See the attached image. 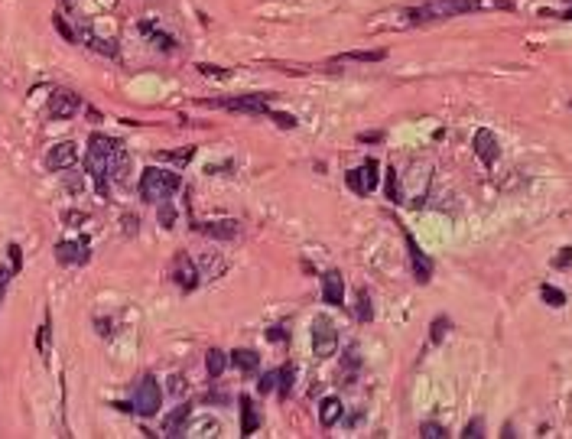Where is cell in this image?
Listing matches in <instances>:
<instances>
[{"mask_svg":"<svg viewBox=\"0 0 572 439\" xmlns=\"http://www.w3.org/2000/svg\"><path fill=\"white\" fill-rule=\"evenodd\" d=\"M111 153H114V140L104 134H92L88 140V156H85V170L95 179L101 199H107V170H111Z\"/></svg>","mask_w":572,"mask_h":439,"instance_id":"1","label":"cell"},{"mask_svg":"<svg viewBox=\"0 0 572 439\" xmlns=\"http://www.w3.org/2000/svg\"><path fill=\"white\" fill-rule=\"evenodd\" d=\"M176 189H179V176L169 170H160V166H150L140 176V199L153 202V205H160L163 199H169Z\"/></svg>","mask_w":572,"mask_h":439,"instance_id":"2","label":"cell"},{"mask_svg":"<svg viewBox=\"0 0 572 439\" xmlns=\"http://www.w3.org/2000/svg\"><path fill=\"white\" fill-rule=\"evenodd\" d=\"M160 401H163V391H160V381L153 374H144L134 387V413L140 416H156L160 410Z\"/></svg>","mask_w":572,"mask_h":439,"instance_id":"3","label":"cell"},{"mask_svg":"<svg viewBox=\"0 0 572 439\" xmlns=\"http://www.w3.org/2000/svg\"><path fill=\"white\" fill-rule=\"evenodd\" d=\"M475 10L472 0H426L420 10H416V20H452V16H462Z\"/></svg>","mask_w":572,"mask_h":439,"instance_id":"4","label":"cell"},{"mask_svg":"<svg viewBox=\"0 0 572 439\" xmlns=\"http://www.w3.org/2000/svg\"><path fill=\"white\" fill-rule=\"evenodd\" d=\"M338 345V329L335 323L328 316H315L313 319V352L319 354V358H328V354L335 352Z\"/></svg>","mask_w":572,"mask_h":439,"instance_id":"5","label":"cell"},{"mask_svg":"<svg viewBox=\"0 0 572 439\" xmlns=\"http://www.w3.org/2000/svg\"><path fill=\"white\" fill-rule=\"evenodd\" d=\"M78 108H82V98L75 92H69V88H59L49 98V117L53 121H69V117L78 114Z\"/></svg>","mask_w":572,"mask_h":439,"instance_id":"6","label":"cell"},{"mask_svg":"<svg viewBox=\"0 0 572 439\" xmlns=\"http://www.w3.org/2000/svg\"><path fill=\"white\" fill-rule=\"evenodd\" d=\"M212 108H228V111H244V114H267L270 104L260 94H244V98H222V101H205Z\"/></svg>","mask_w":572,"mask_h":439,"instance_id":"7","label":"cell"},{"mask_svg":"<svg viewBox=\"0 0 572 439\" xmlns=\"http://www.w3.org/2000/svg\"><path fill=\"white\" fill-rule=\"evenodd\" d=\"M348 185H351V193H358V195L374 193V185H377V160H365V166L351 170Z\"/></svg>","mask_w":572,"mask_h":439,"instance_id":"8","label":"cell"},{"mask_svg":"<svg viewBox=\"0 0 572 439\" xmlns=\"http://www.w3.org/2000/svg\"><path fill=\"white\" fill-rule=\"evenodd\" d=\"M78 160V146L72 143V140H62V143H55L53 150L46 153V166L53 173H62V170H72Z\"/></svg>","mask_w":572,"mask_h":439,"instance_id":"9","label":"cell"},{"mask_svg":"<svg viewBox=\"0 0 572 439\" xmlns=\"http://www.w3.org/2000/svg\"><path fill=\"white\" fill-rule=\"evenodd\" d=\"M173 283L185 293L199 286V270H195V264L185 254H176V261H173Z\"/></svg>","mask_w":572,"mask_h":439,"instance_id":"10","label":"cell"},{"mask_svg":"<svg viewBox=\"0 0 572 439\" xmlns=\"http://www.w3.org/2000/svg\"><path fill=\"white\" fill-rule=\"evenodd\" d=\"M322 300L328 306H342L345 303V280L338 270H328L325 277H322Z\"/></svg>","mask_w":572,"mask_h":439,"instance_id":"11","label":"cell"},{"mask_svg":"<svg viewBox=\"0 0 572 439\" xmlns=\"http://www.w3.org/2000/svg\"><path fill=\"white\" fill-rule=\"evenodd\" d=\"M406 251H410V264H413V273H416V280H420V283H429V277H433V261L423 254L420 244H416L410 234H406Z\"/></svg>","mask_w":572,"mask_h":439,"instance_id":"12","label":"cell"},{"mask_svg":"<svg viewBox=\"0 0 572 439\" xmlns=\"http://www.w3.org/2000/svg\"><path fill=\"white\" fill-rule=\"evenodd\" d=\"M195 232L205 234V238H218V241H231L241 234L234 218H225V222H208V224H195Z\"/></svg>","mask_w":572,"mask_h":439,"instance_id":"13","label":"cell"},{"mask_svg":"<svg viewBox=\"0 0 572 439\" xmlns=\"http://www.w3.org/2000/svg\"><path fill=\"white\" fill-rule=\"evenodd\" d=\"M78 39H82L88 49L101 53V55H117V46H114V43H111V39H101L88 23H78Z\"/></svg>","mask_w":572,"mask_h":439,"instance_id":"14","label":"cell"},{"mask_svg":"<svg viewBox=\"0 0 572 439\" xmlns=\"http://www.w3.org/2000/svg\"><path fill=\"white\" fill-rule=\"evenodd\" d=\"M475 153H478L481 163H488V166L497 160V140H495V134H491L488 127L475 131Z\"/></svg>","mask_w":572,"mask_h":439,"instance_id":"15","label":"cell"},{"mask_svg":"<svg viewBox=\"0 0 572 439\" xmlns=\"http://www.w3.org/2000/svg\"><path fill=\"white\" fill-rule=\"evenodd\" d=\"M55 257H59V264H85L88 261V244L85 241H62L59 247H55Z\"/></svg>","mask_w":572,"mask_h":439,"instance_id":"16","label":"cell"},{"mask_svg":"<svg viewBox=\"0 0 572 439\" xmlns=\"http://www.w3.org/2000/svg\"><path fill=\"white\" fill-rule=\"evenodd\" d=\"M189 416H192V407L189 403H179V407L163 420V433H166V436H183L185 426H189Z\"/></svg>","mask_w":572,"mask_h":439,"instance_id":"17","label":"cell"},{"mask_svg":"<svg viewBox=\"0 0 572 439\" xmlns=\"http://www.w3.org/2000/svg\"><path fill=\"white\" fill-rule=\"evenodd\" d=\"M111 176L117 179V183H127L130 179V153L124 150L121 140H114V153H111Z\"/></svg>","mask_w":572,"mask_h":439,"instance_id":"18","label":"cell"},{"mask_svg":"<svg viewBox=\"0 0 572 439\" xmlns=\"http://www.w3.org/2000/svg\"><path fill=\"white\" fill-rule=\"evenodd\" d=\"M228 362L234 364L237 371H244V374H254V371L260 368V354L251 352V348H237V352L228 354Z\"/></svg>","mask_w":572,"mask_h":439,"instance_id":"19","label":"cell"},{"mask_svg":"<svg viewBox=\"0 0 572 439\" xmlns=\"http://www.w3.org/2000/svg\"><path fill=\"white\" fill-rule=\"evenodd\" d=\"M260 426V416H257V407H254L251 397H241V436H254Z\"/></svg>","mask_w":572,"mask_h":439,"instance_id":"20","label":"cell"},{"mask_svg":"<svg viewBox=\"0 0 572 439\" xmlns=\"http://www.w3.org/2000/svg\"><path fill=\"white\" fill-rule=\"evenodd\" d=\"M342 413L345 410H342V401H338V397H325V401L319 403V423L322 426H335L338 420H342Z\"/></svg>","mask_w":572,"mask_h":439,"instance_id":"21","label":"cell"},{"mask_svg":"<svg viewBox=\"0 0 572 439\" xmlns=\"http://www.w3.org/2000/svg\"><path fill=\"white\" fill-rule=\"evenodd\" d=\"M140 33H144L146 39H150L153 46H160L163 53H173V46H176V43H173V36H166V33H163V30H156V26H153V23H140Z\"/></svg>","mask_w":572,"mask_h":439,"instance_id":"22","label":"cell"},{"mask_svg":"<svg viewBox=\"0 0 572 439\" xmlns=\"http://www.w3.org/2000/svg\"><path fill=\"white\" fill-rule=\"evenodd\" d=\"M225 368H228V354L218 352V348H212V352L205 354V371H208V378H222Z\"/></svg>","mask_w":572,"mask_h":439,"instance_id":"23","label":"cell"},{"mask_svg":"<svg viewBox=\"0 0 572 439\" xmlns=\"http://www.w3.org/2000/svg\"><path fill=\"white\" fill-rule=\"evenodd\" d=\"M384 49H365V53H345V55H338L342 62H381L384 59Z\"/></svg>","mask_w":572,"mask_h":439,"instance_id":"24","label":"cell"},{"mask_svg":"<svg viewBox=\"0 0 572 439\" xmlns=\"http://www.w3.org/2000/svg\"><path fill=\"white\" fill-rule=\"evenodd\" d=\"M192 156H195V146H185V150H163L160 160H169V163H176V166H185Z\"/></svg>","mask_w":572,"mask_h":439,"instance_id":"25","label":"cell"},{"mask_svg":"<svg viewBox=\"0 0 572 439\" xmlns=\"http://www.w3.org/2000/svg\"><path fill=\"white\" fill-rule=\"evenodd\" d=\"M540 296L549 303L553 309H559V306H566V293L563 290H556V286H549V283H543V290H540Z\"/></svg>","mask_w":572,"mask_h":439,"instance_id":"26","label":"cell"},{"mask_svg":"<svg viewBox=\"0 0 572 439\" xmlns=\"http://www.w3.org/2000/svg\"><path fill=\"white\" fill-rule=\"evenodd\" d=\"M185 433L189 436H218V423L215 420H199V423H192Z\"/></svg>","mask_w":572,"mask_h":439,"instance_id":"27","label":"cell"},{"mask_svg":"<svg viewBox=\"0 0 572 439\" xmlns=\"http://www.w3.org/2000/svg\"><path fill=\"white\" fill-rule=\"evenodd\" d=\"M355 313H358V319H361V323H371V319H374V309H371V296H367L365 290L358 293V309H355Z\"/></svg>","mask_w":572,"mask_h":439,"instance_id":"28","label":"cell"},{"mask_svg":"<svg viewBox=\"0 0 572 439\" xmlns=\"http://www.w3.org/2000/svg\"><path fill=\"white\" fill-rule=\"evenodd\" d=\"M293 374H296V371H293L290 364H286V368H280V381H276V387H280L283 397H286V394L293 391Z\"/></svg>","mask_w":572,"mask_h":439,"instance_id":"29","label":"cell"},{"mask_svg":"<svg viewBox=\"0 0 572 439\" xmlns=\"http://www.w3.org/2000/svg\"><path fill=\"white\" fill-rule=\"evenodd\" d=\"M384 185H387V199L390 202H404V199H400V185H397V173H394V170H387Z\"/></svg>","mask_w":572,"mask_h":439,"instance_id":"30","label":"cell"},{"mask_svg":"<svg viewBox=\"0 0 572 439\" xmlns=\"http://www.w3.org/2000/svg\"><path fill=\"white\" fill-rule=\"evenodd\" d=\"M475 10H507L511 0H472Z\"/></svg>","mask_w":572,"mask_h":439,"instance_id":"31","label":"cell"},{"mask_svg":"<svg viewBox=\"0 0 572 439\" xmlns=\"http://www.w3.org/2000/svg\"><path fill=\"white\" fill-rule=\"evenodd\" d=\"M53 26L62 33V39H65V43H78V36H75V33H72V26L65 23L62 16H53Z\"/></svg>","mask_w":572,"mask_h":439,"instance_id":"32","label":"cell"},{"mask_svg":"<svg viewBox=\"0 0 572 439\" xmlns=\"http://www.w3.org/2000/svg\"><path fill=\"white\" fill-rule=\"evenodd\" d=\"M276 381H280V371H267L264 378L257 381V387H260V394H270L276 387Z\"/></svg>","mask_w":572,"mask_h":439,"instance_id":"33","label":"cell"},{"mask_svg":"<svg viewBox=\"0 0 572 439\" xmlns=\"http://www.w3.org/2000/svg\"><path fill=\"white\" fill-rule=\"evenodd\" d=\"M267 117H274L276 127H283V131H293V127H296V117H290V114H276V111H267Z\"/></svg>","mask_w":572,"mask_h":439,"instance_id":"34","label":"cell"},{"mask_svg":"<svg viewBox=\"0 0 572 439\" xmlns=\"http://www.w3.org/2000/svg\"><path fill=\"white\" fill-rule=\"evenodd\" d=\"M420 436L423 439H446V430H443V426H436V423H423Z\"/></svg>","mask_w":572,"mask_h":439,"instance_id":"35","label":"cell"},{"mask_svg":"<svg viewBox=\"0 0 572 439\" xmlns=\"http://www.w3.org/2000/svg\"><path fill=\"white\" fill-rule=\"evenodd\" d=\"M169 394H173V397H183L185 394V378L183 374H173V378H169Z\"/></svg>","mask_w":572,"mask_h":439,"instance_id":"36","label":"cell"},{"mask_svg":"<svg viewBox=\"0 0 572 439\" xmlns=\"http://www.w3.org/2000/svg\"><path fill=\"white\" fill-rule=\"evenodd\" d=\"M160 218H163V228H173L176 212H173V205H166V199L160 202Z\"/></svg>","mask_w":572,"mask_h":439,"instance_id":"37","label":"cell"},{"mask_svg":"<svg viewBox=\"0 0 572 439\" xmlns=\"http://www.w3.org/2000/svg\"><path fill=\"white\" fill-rule=\"evenodd\" d=\"M465 439H478V436H485V423L481 420H472V423L465 426V433H462Z\"/></svg>","mask_w":572,"mask_h":439,"instance_id":"38","label":"cell"},{"mask_svg":"<svg viewBox=\"0 0 572 439\" xmlns=\"http://www.w3.org/2000/svg\"><path fill=\"white\" fill-rule=\"evenodd\" d=\"M446 329H449V319H436V323H433V342H443L446 339Z\"/></svg>","mask_w":572,"mask_h":439,"instance_id":"39","label":"cell"},{"mask_svg":"<svg viewBox=\"0 0 572 439\" xmlns=\"http://www.w3.org/2000/svg\"><path fill=\"white\" fill-rule=\"evenodd\" d=\"M553 264H556L559 270L572 267V247H563V251H559V257H556V261H553Z\"/></svg>","mask_w":572,"mask_h":439,"instance_id":"40","label":"cell"},{"mask_svg":"<svg viewBox=\"0 0 572 439\" xmlns=\"http://www.w3.org/2000/svg\"><path fill=\"white\" fill-rule=\"evenodd\" d=\"M121 232L124 234H137V215H124L121 218Z\"/></svg>","mask_w":572,"mask_h":439,"instance_id":"41","label":"cell"},{"mask_svg":"<svg viewBox=\"0 0 572 439\" xmlns=\"http://www.w3.org/2000/svg\"><path fill=\"white\" fill-rule=\"evenodd\" d=\"M199 72H202V75H215V78H225V75H228V72L218 69V65H199Z\"/></svg>","mask_w":572,"mask_h":439,"instance_id":"42","label":"cell"},{"mask_svg":"<svg viewBox=\"0 0 572 439\" xmlns=\"http://www.w3.org/2000/svg\"><path fill=\"white\" fill-rule=\"evenodd\" d=\"M65 185H69V193H75V195H78V193L85 189V179H82V176H78V179H75V176H69V179H65Z\"/></svg>","mask_w":572,"mask_h":439,"instance_id":"43","label":"cell"},{"mask_svg":"<svg viewBox=\"0 0 572 439\" xmlns=\"http://www.w3.org/2000/svg\"><path fill=\"white\" fill-rule=\"evenodd\" d=\"M267 339H270V342H280V339H286V332H283V325H274V329L267 332Z\"/></svg>","mask_w":572,"mask_h":439,"instance_id":"44","label":"cell"},{"mask_svg":"<svg viewBox=\"0 0 572 439\" xmlns=\"http://www.w3.org/2000/svg\"><path fill=\"white\" fill-rule=\"evenodd\" d=\"M85 218H88L85 212H65V222L69 224H78V222H85Z\"/></svg>","mask_w":572,"mask_h":439,"instance_id":"45","label":"cell"},{"mask_svg":"<svg viewBox=\"0 0 572 439\" xmlns=\"http://www.w3.org/2000/svg\"><path fill=\"white\" fill-rule=\"evenodd\" d=\"M10 257H14V267H20V247L10 244Z\"/></svg>","mask_w":572,"mask_h":439,"instance_id":"46","label":"cell"},{"mask_svg":"<svg viewBox=\"0 0 572 439\" xmlns=\"http://www.w3.org/2000/svg\"><path fill=\"white\" fill-rule=\"evenodd\" d=\"M65 4H69V7H72V4H75V0H65Z\"/></svg>","mask_w":572,"mask_h":439,"instance_id":"47","label":"cell"}]
</instances>
